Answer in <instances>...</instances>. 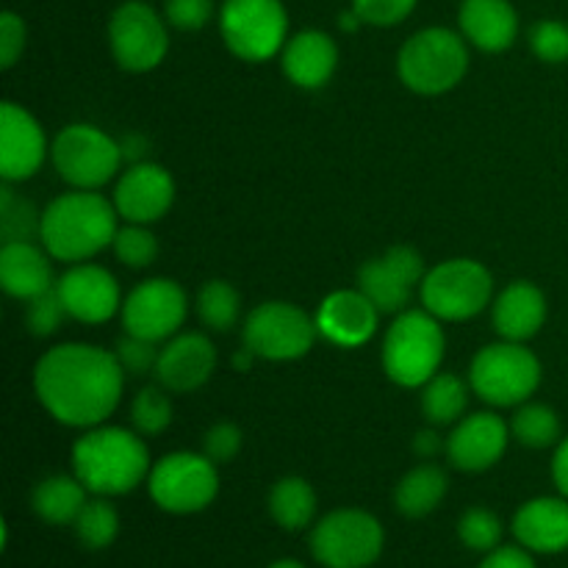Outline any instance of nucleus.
<instances>
[{"instance_id": "nucleus-28", "label": "nucleus", "mask_w": 568, "mask_h": 568, "mask_svg": "<svg viewBox=\"0 0 568 568\" xmlns=\"http://www.w3.org/2000/svg\"><path fill=\"white\" fill-rule=\"evenodd\" d=\"M447 488L449 480L444 469H438L436 464H422L397 483L394 505L408 519H422V516L433 514L438 508V503L447 497Z\"/></svg>"}, {"instance_id": "nucleus-14", "label": "nucleus", "mask_w": 568, "mask_h": 568, "mask_svg": "<svg viewBox=\"0 0 568 568\" xmlns=\"http://www.w3.org/2000/svg\"><path fill=\"white\" fill-rule=\"evenodd\" d=\"M186 294L170 277H153L133 288L122 303V327L125 333L148 342H164L175 336L186 320Z\"/></svg>"}, {"instance_id": "nucleus-19", "label": "nucleus", "mask_w": 568, "mask_h": 568, "mask_svg": "<svg viewBox=\"0 0 568 568\" xmlns=\"http://www.w3.org/2000/svg\"><path fill=\"white\" fill-rule=\"evenodd\" d=\"M216 369V347L203 333H181L161 349L155 377L172 394H189L203 386Z\"/></svg>"}, {"instance_id": "nucleus-10", "label": "nucleus", "mask_w": 568, "mask_h": 568, "mask_svg": "<svg viewBox=\"0 0 568 568\" xmlns=\"http://www.w3.org/2000/svg\"><path fill=\"white\" fill-rule=\"evenodd\" d=\"M148 491L166 514H197L209 508L220 494L216 464L197 453L164 455L150 469Z\"/></svg>"}, {"instance_id": "nucleus-12", "label": "nucleus", "mask_w": 568, "mask_h": 568, "mask_svg": "<svg viewBox=\"0 0 568 568\" xmlns=\"http://www.w3.org/2000/svg\"><path fill=\"white\" fill-rule=\"evenodd\" d=\"M320 333L316 320L292 303H264L250 311L244 322V347L255 358L294 361L303 358Z\"/></svg>"}, {"instance_id": "nucleus-9", "label": "nucleus", "mask_w": 568, "mask_h": 568, "mask_svg": "<svg viewBox=\"0 0 568 568\" xmlns=\"http://www.w3.org/2000/svg\"><path fill=\"white\" fill-rule=\"evenodd\" d=\"M491 292L494 277L486 266L471 258H449L422 281V305L436 320L464 322L486 311Z\"/></svg>"}, {"instance_id": "nucleus-44", "label": "nucleus", "mask_w": 568, "mask_h": 568, "mask_svg": "<svg viewBox=\"0 0 568 568\" xmlns=\"http://www.w3.org/2000/svg\"><path fill=\"white\" fill-rule=\"evenodd\" d=\"M26 50V22L14 11L0 14V67L9 70Z\"/></svg>"}, {"instance_id": "nucleus-6", "label": "nucleus", "mask_w": 568, "mask_h": 568, "mask_svg": "<svg viewBox=\"0 0 568 568\" xmlns=\"http://www.w3.org/2000/svg\"><path fill=\"white\" fill-rule=\"evenodd\" d=\"M469 383L471 392L488 405L510 408L532 397L541 383V364L519 342L488 344L471 361Z\"/></svg>"}, {"instance_id": "nucleus-24", "label": "nucleus", "mask_w": 568, "mask_h": 568, "mask_svg": "<svg viewBox=\"0 0 568 568\" xmlns=\"http://www.w3.org/2000/svg\"><path fill=\"white\" fill-rule=\"evenodd\" d=\"M464 39L486 53H503L519 33V14L510 0H464L458 11Z\"/></svg>"}, {"instance_id": "nucleus-20", "label": "nucleus", "mask_w": 568, "mask_h": 568, "mask_svg": "<svg viewBox=\"0 0 568 568\" xmlns=\"http://www.w3.org/2000/svg\"><path fill=\"white\" fill-rule=\"evenodd\" d=\"M508 425L497 414H471L447 438V458L460 471H486L508 449Z\"/></svg>"}, {"instance_id": "nucleus-27", "label": "nucleus", "mask_w": 568, "mask_h": 568, "mask_svg": "<svg viewBox=\"0 0 568 568\" xmlns=\"http://www.w3.org/2000/svg\"><path fill=\"white\" fill-rule=\"evenodd\" d=\"M89 488L78 480L75 475H53L44 477L37 488H33L31 505L37 510V516L48 525H75V519L81 516Z\"/></svg>"}, {"instance_id": "nucleus-33", "label": "nucleus", "mask_w": 568, "mask_h": 568, "mask_svg": "<svg viewBox=\"0 0 568 568\" xmlns=\"http://www.w3.org/2000/svg\"><path fill=\"white\" fill-rule=\"evenodd\" d=\"M42 231V214H37L28 200L17 197L11 192V183L3 181L0 189V233H3V244L9 242H31Z\"/></svg>"}, {"instance_id": "nucleus-46", "label": "nucleus", "mask_w": 568, "mask_h": 568, "mask_svg": "<svg viewBox=\"0 0 568 568\" xmlns=\"http://www.w3.org/2000/svg\"><path fill=\"white\" fill-rule=\"evenodd\" d=\"M552 477H555V486H558V491L568 499V438H564V442L558 444V449H555Z\"/></svg>"}, {"instance_id": "nucleus-29", "label": "nucleus", "mask_w": 568, "mask_h": 568, "mask_svg": "<svg viewBox=\"0 0 568 568\" xmlns=\"http://www.w3.org/2000/svg\"><path fill=\"white\" fill-rule=\"evenodd\" d=\"M270 514L283 530H303L316 514V494L303 477H283L270 491Z\"/></svg>"}, {"instance_id": "nucleus-25", "label": "nucleus", "mask_w": 568, "mask_h": 568, "mask_svg": "<svg viewBox=\"0 0 568 568\" xmlns=\"http://www.w3.org/2000/svg\"><path fill=\"white\" fill-rule=\"evenodd\" d=\"M48 250L33 242H9L0 250V286L17 300H33L53 288Z\"/></svg>"}, {"instance_id": "nucleus-41", "label": "nucleus", "mask_w": 568, "mask_h": 568, "mask_svg": "<svg viewBox=\"0 0 568 568\" xmlns=\"http://www.w3.org/2000/svg\"><path fill=\"white\" fill-rule=\"evenodd\" d=\"M164 17L178 31H200L214 17V0H166Z\"/></svg>"}, {"instance_id": "nucleus-4", "label": "nucleus", "mask_w": 568, "mask_h": 568, "mask_svg": "<svg viewBox=\"0 0 568 568\" xmlns=\"http://www.w3.org/2000/svg\"><path fill=\"white\" fill-rule=\"evenodd\" d=\"M444 349L447 338L430 311H403L383 338V369L397 386L419 388L438 375Z\"/></svg>"}, {"instance_id": "nucleus-37", "label": "nucleus", "mask_w": 568, "mask_h": 568, "mask_svg": "<svg viewBox=\"0 0 568 568\" xmlns=\"http://www.w3.org/2000/svg\"><path fill=\"white\" fill-rule=\"evenodd\" d=\"M114 253L125 266L142 270V266L153 264V258L159 255V242H155V236L144 225H133V222H128L125 227L116 231Z\"/></svg>"}, {"instance_id": "nucleus-16", "label": "nucleus", "mask_w": 568, "mask_h": 568, "mask_svg": "<svg viewBox=\"0 0 568 568\" xmlns=\"http://www.w3.org/2000/svg\"><path fill=\"white\" fill-rule=\"evenodd\" d=\"M67 316L83 322V325H103L116 311L120 303V286L109 270L98 264H75L55 283Z\"/></svg>"}, {"instance_id": "nucleus-21", "label": "nucleus", "mask_w": 568, "mask_h": 568, "mask_svg": "<svg viewBox=\"0 0 568 568\" xmlns=\"http://www.w3.org/2000/svg\"><path fill=\"white\" fill-rule=\"evenodd\" d=\"M377 316L381 311L361 288L358 292L342 288L322 300L320 311H316V327L327 342L338 344V347H361L375 336Z\"/></svg>"}, {"instance_id": "nucleus-35", "label": "nucleus", "mask_w": 568, "mask_h": 568, "mask_svg": "<svg viewBox=\"0 0 568 568\" xmlns=\"http://www.w3.org/2000/svg\"><path fill=\"white\" fill-rule=\"evenodd\" d=\"M131 422L136 427V433H142V436H159V433H164L172 422V403L166 397V388H142L131 403Z\"/></svg>"}, {"instance_id": "nucleus-3", "label": "nucleus", "mask_w": 568, "mask_h": 568, "mask_svg": "<svg viewBox=\"0 0 568 568\" xmlns=\"http://www.w3.org/2000/svg\"><path fill=\"white\" fill-rule=\"evenodd\" d=\"M150 453L125 427H89L72 447V471L100 497H120L150 477Z\"/></svg>"}, {"instance_id": "nucleus-8", "label": "nucleus", "mask_w": 568, "mask_h": 568, "mask_svg": "<svg viewBox=\"0 0 568 568\" xmlns=\"http://www.w3.org/2000/svg\"><path fill=\"white\" fill-rule=\"evenodd\" d=\"M311 552L325 568H369L383 555L386 532L366 510L327 514L311 532Z\"/></svg>"}, {"instance_id": "nucleus-39", "label": "nucleus", "mask_w": 568, "mask_h": 568, "mask_svg": "<svg viewBox=\"0 0 568 568\" xmlns=\"http://www.w3.org/2000/svg\"><path fill=\"white\" fill-rule=\"evenodd\" d=\"M64 316H67V308L64 303H61L55 286L48 288L44 294H39V297L28 300L26 322L28 327H31L33 336H50V333H55Z\"/></svg>"}, {"instance_id": "nucleus-7", "label": "nucleus", "mask_w": 568, "mask_h": 568, "mask_svg": "<svg viewBox=\"0 0 568 568\" xmlns=\"http://www.w3.org/2000/svg\"><path fill=\"white\" fill-rule=\"evenodd\" d=\"M220 31L236 59L258 64L286 48L288 14L281 0H225Z\"/></svg>"}, {"instance_id": "nucleus-22", "label": "nucleus", "mask_w": 568, "mask_h": 568, "mask_svg": "<svg viewBox=\"0 0 568 568\" xmlns=\"http://www.w3.org/2000/svg\"><path fill=\"white\" fill-rule=\"evenodd\" d=\"M514 536L525 549L538 555H558L568 549V499L538 497L519 508Z\"/></svg>"}, {"instance_id": "nucleus-26", "label": "nucleus", "mask_w": 568, "mask_h": 568, "mask_svg": "<svg viewBox=\"0 0 568 568\" xmlns=\"http://www.w3.org/2000/svg\"><path fill=\"white\" fill-rule=\"evenodd\" d=\"M494 327L505 342H527L547 322V300L541 288L527 281H516L494 303Z\"/></svg>"}, {"instance_id": "nucleus-42", "label": "nucleus", "mask_w": 568, "mask_h": 568, "mask_svg": "<svg viewBox=\"0 0 568 568\" xmlns=\"http://www.w3.org/2000/svg\"><path fill=\"white\" fill-rule=\"evenodd\" d=\"M353 9L369 26H397L410 11L416 9V0H353Z\"/></svg>"}, {"instance_id": "nucleus-15", "label": "nucleus", "mask_w": 568, "mask_h": 568, "mask_svg": "<svg viewBox=\"0 0 568 568\" xmlns=\"http://www.w3.org/2000/svg\"><path fill=\"white\" fill-rule=\"evenodd\" d=\"M419 281H425V261L405 244H397L381 258L366 261L358 272V288L381 314H403Z\"/></svg>"}, {"instance_id": "nucleus-48", "label": "nucleus", "mask_w": 568, "mask_h": 568, "mask_svg": "<svg viewBox=\"0 0 568 568\" xmlns=\"http://www.w3.org/2000/svg\"><path fill=\"white\" fill-rule=\"evenodd\" d=\"M270 568H305V566L297 564V560H277V564H272Z\"/></svg>"}, {"instance_id": "nucleus-5", "label": "nucleus", "mask_w": 568, "mask_h": 568, "mask_svg": "<svg viewBox=\"0 0 568 568\" xmlns=\"http://www.w3.org/2000/svg\"><path fill=\"white\" fill-rule=\"evenodd\" d=\"M469 70L464 33L449 28H425L403 44L397 72L416 94H444L458 87Z\"/></svg>"}, {"instance_id": "nucleus-40", "label": "nucleus", "mask_w": 568, "mask_h": 568, "mask_svg": "<svg viewBox=\"0 0 568 568\" xmlns=\"http://www.w3.org/2000/svg\"><path fill=\"white\" fill-rule=\"evenodd\" d=\"M114 355L125 372H131V375H148V372H155L161 349L155 347V342H148V338H139V336H131V333H125V336L116 342Z\"/></svg>"}, {"instance_id": "nucleus-18", "label": "nucleus", "mask_w": 568, "mask_h": 568, "mask_svg": "<svg viewBox=\"0 0 568 568\" xmlns=\"http://www.w3.org/2000/svg\"><path fill=\"white\" fill-rule=\"evenodd\" d=\"M48 142L39 122L22 105L6 100L0 105V178L20 183L37 175L42 166Z\"/></svg>"}, {"instance_id": "nucleus-31", "label": "nucleus", "mask_w": 568, "mask_h": 568, "mask_svg": "<svg viewBox=\"0 0 568 568\" xmlns=\"http://www.w3.org/2000/svg\"><path fill=\"white\" fill-rule=\"evenodd\" d=\"M242 300L227 281H209L197 294V316L205 327L216 333H227L239 322Z\"/></svg>"}, {"instance_id": "nucleus-11", "label": "nucleus", "mask_w": 568, "mask_h": 568, "mask_svg": "<svg viewBox=\"0 0 568 568\" xmlns=\"http://www.w3.org/2000/svg\"><path fill=\"white\" fill-rule=\"evenodd\" d=\"M50 155H53V166L61 181L75 189H87V192L105 186L122 164L120 142L100 128L83 125V122L67 125L55 136Z\"/></svg>"}, {"instance_id": "nucleus-2", "label": "nucleus", "mask_w": 568, "mask_h": 568, "mask_svg": "<svg viewBox=\"0 0 568 568\" xmlns=\"http://www.w3.org/2000/svg\"><path fill=\"white\" fill-rule=\"evenodd\" d=\"M116 216L120 214H116L114 203H109L103 194L75 189V192L55 197L44 209L39 239L53 258L81 264L114 244L116 231H120Z\"/></svg>"}, {"instance_id": "nucleus-1", "label": "nucleus", "mask_w": 568, "mask_h": 568, "mask_svg": "<svg viewBox=\"0 0 568 568\" xmlns=\"http://www.w3.org/2000/svg\"><path fill=\"white\" fill-rule=\"evenodd\" d=\"M122 381L116 355L92 344H59L33 369L39 403L67 427L103 425L120 405Z\"/></svg>"}, {"instance_id": "nucleus-38", "label": "nucleus", "mask_w": 568, "mask_h": 568, "mask_svg": "<svg viewBox=\"0 0 568 568\" xmlns=\"http://www.w3.org/2000/svg\"><path fill=\"white\" fill-rule=\"evenodd\" d=\"M530 48L547 64L568 59V26L560 20H541L530 31Z\"/></svg>"}, {"instance_id": "nucleus-23", "label": "nucleus", "mask_w": 568, "mask_h": 568, "mask_svg": "<svg viewBox=\"0 0 568 568\" xmlns=\"http://www.w3.org/2000/svg\"><path fill=\"white\" fill-rule=\"evenodd\" d=\"M281 64L288 81L297 83L300 89H320L336 72L338 48L325 31L308 28L288 39Z\"/></svg>"}, {"instance_id": "nucleus-13", "label": "nucleus", "mask_w": 568, "mask_h": 568, "mask_svg": "<svg viewBox=\"0 0 568 568\" xmlns=\"http://www.w3.org/2000/svg\"><path fill=\"white\" fill-rule=\"evenodd\" d=\"M109 44L122 70L148 72L164 61L170 33L153 6L142 0H128L111 14Z\"/></svg>"}, {"instance_id": "nucleus-36", "label": "nucleus", "mask_w": 568, "mask_h": 568, "mask_svg": "<svg viewBox=\"0 0 568 568\" xmlns=\"http://www.w3.org/2000/svg\"><path fill=\"white\" fill-rule=\"evenodd\" d=\"M458 538L475 552H494L503 541V521L494 510L471 508L460 516Z\"/></svg>"}, {"instance_id": "nucleus-34", "label": "nucleus", "mask_w": 568, "mask_h": 568, "mask_svg": "<svg viewBox=\"0 0 568 568\" xmlns=\"http://www.w3.org/2000/svg\"><path fill=\"white\" fill-rule=\"evenodd\" d=\"M75 532L78 541L87 549L111 547L116 532H120V516H116L114 505L105 503V499H89L75 519Z\"/></svg>"}, {"instance_id": "nucleus-45", "label": "nucleus", "mask_w": 568, "mask_h": 568, "mask_svg": "<svg viewBox=\"0 0 568 568\" xmlns=\"http://www.w3.org/2000/svg\"><path fill=\"white\" fill-rule=\"evenodd\" d=\"M480 568H536V560L525 547H497L494 552H488Z\"/></svg>"}, {"instance_id": "nucleus-43", "label": "nucleus", "mask_w": 568, "mask_h": 568, "mask_svg": "<svg viewBox=\"0 0 568 568\" xmlns=\"http://www.w3.org/2000/svg\"><path fill=\"white\" fill-rule=\"evenodd\" d=\"M239 449H242V430H239L236 425H231V422H220V425H214L205 433L203 453L205 458L214 460L216 466L236 458Z\"/></svg>"}, {"instance_id": "nucleus-30", "label": "nucleus", "mask_w": 568, "mask_h": 568, "mask_svg": "<svg viewBox=\"0 0 568 568\" xmlns=\"http://www.w3.org/2000/svg\"><path fill=\"white\" fill-rule=\"evenodd\" d=\"M466 403H469V388L458 375L438 372L425 383L422 392V410H425L430 425H453L464 416Z\"/></svg>"}, {"instance_id": "nucleus-32", "label": "nucleus", "mask_w": 568, "mask_h": 568, "mask_svg": "<svg viewBox=\"0 0 568 568\" xmlns=\"http://www.w3.org/2000/svg\"><path fill=\"white\" fill-rule=\"evenodd\" d=\"M510 430H514L516 442L525 444V447L544 449L552 447L560 438V419L549 405L527 403L514 414Z\"/></svg>"}, {"instance_id": "nucleus-17", "label": "nucleus", "mask_w": 568, "mask_h": 568, "mask_svg": "<svg viewBox=\"0 0 568 568\" xmlns=\"http://www.w3.org/2000/svg\"><path fill=\"white\" fill-rule=\"evenodd\" d=\"M175 200V181L161 164L136 161L122 172L114 189L116 214L133 225H150L159 222Z\"/></svg>"}, {"instance_id": "nucleus-47", "label": "nucleus", "mask_w": 568, "mask_h": 568, "mask_svg": "<svg viewBox=\"0 0 568 568\" xmlns=\"http://www.w3.org/2000/svg\"><path fill=\"white\" fill-rule=\"evenodd\" d=\"M442 447H444V442L433 430L416 433L414 449H416V455H422V458H433L436 453H442Z\"/></svg>"}]
</instances>
